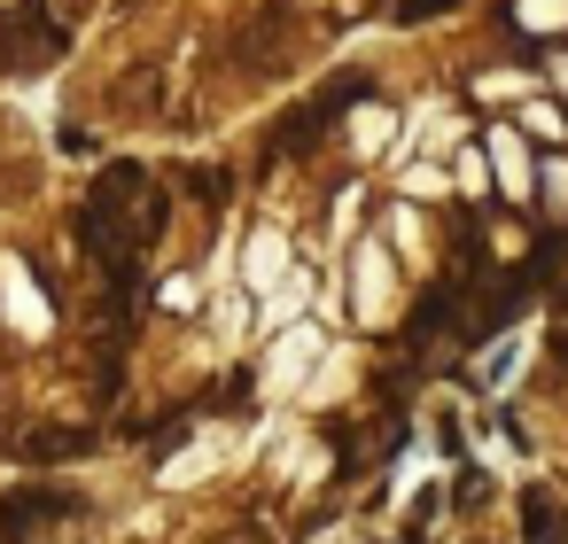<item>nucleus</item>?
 <instances>
[{"instance_id":"f257e3e1","label":"nucleus","mask_w":568,"mask_h":544,"mask_svg":"<svg viewBox=\"0 0 568 544\" xmlns=\"http://www.w3.org/2000/svg\"><path fill=\"white\" fill-rule=\"evenodd\" d=\"M63 55V32L40 0H0V71H40Z\"/></svg>"},{"instance_id":"f03ea898","label":"nucleus","mask_w":568,"mask_h":544,"mask_svg":"<svg viewBox=\"0 0 568 544\" xmlns=\"http://www.w3.org/2000/svg\"><path fill=\"white\" fill-rule=\"evenodd\" d=\"M71 513H87V497L48 490V482H24V490H9V497H0V536H9V544H32L48 521H71Z\"/></svg>"},{"instance_id":"7ed1b4c3","label":"nucleus","mask_w":568,"mask_h":544,"mask_svg":"<svg viewBox=\"0 0 568 544\" xmlns=\"http://www.w3.org/2000/svg\"><path fill=\"white\" fill-rule=\"evenodd\" d=\"M521 544H568V513L552 490H521Z\"/></svg>"},{"instance_id":"20e7f679","label":"nucleus","mask_w":568,"mask_h":544,"mask_svg":"<svg viewBox=\"0 0 568 544\" xmlns=\"http://www.w3.org/2000/svg\"><path fill=\"white\" fill-rule=\"evenodd\" d=\"M320 125H327L320 102H312V110H288V117L273 125V141H265V156H312V148H320Z\"/></svg>"},{"instance_id":"39448f33","label":"nucleus","mask_w":568,"mask_h":544,"mask_svg":"<svg viewBox=\"0 0 568 544\" xmlns=\"http://www.w3.org/2000/svg\"><path fill=\"white\" fill-rule=\"evenodd\" d=\"M17 451H24L32 466H55V459H79V451H87V428H32Z\"/></svg>"},{"instance_id":"423d86ee","label":"nucleus","mask_w":568,"mask_h":544,"mask_svg":"<svg viewBox=\"0 0 568 544\" xmlns=\"http://www.w3.org/2000/svg\"><path fill=\"white\" fill-rule=\"evenodd\" d=\"M273 40H281V9H265V17H250V24H242L234 63H250V55H257V48H273Z\"/></svg>"},{"instance_id":"0eeeda50","label":"nucleus","mask_w":568,"mask_h":544,"mask_svg":"<svg viewBox=\"0 0 568 544\" xmlns=\"http://www.w3.org/2000/svg\"><path fill=\"white\" fill-rule=\"evenodd\" d=\"M452 9H459V0H397L389 17H397V24H436V17H452Z\"/></svg>"},{"instance_id":"6e6552de","label":"nucleus","mask_w":568,"mask_h":544,"mask_svg":"<svg viewBox=\"0 0 568 544\" xmlns=\"http://www.w3.org/2000/svg\"><path fill=\"white\" fill-rule=\"evenodd\" d=\"M187 195H203V203L219 211V203H226V172H219V164H195V172H187Z\"/></svg>"},{"instance_id":"1a4fd4ad","label":"nucleus","mask_w":568,"mask_h":544,"mask_svg":"<svg viewBox=\"0 0 568 544\" xmlns=\"http://www.w3.org/2000/svg\"><path fill=\"white\" fill-rule=\"evenodd\" d=\"M219 544H273V536H265V528H257V521H242V528H226V536H219Z\"/></svg>"},{"instance_id":"9d476101","label":"nucleus","mask_w":568,"mask_h":544,"mask_svg":"<svg viewBox=\"0 0 568 544\" xmlns=\"http://www.w3.org/2000/svg\"><path fill=\"white\" fill-rule=\"evenodd\" d=\"M552 350L568 358V296H560V327H552Z\"/></svg>"}]
</instances>
